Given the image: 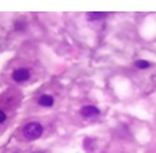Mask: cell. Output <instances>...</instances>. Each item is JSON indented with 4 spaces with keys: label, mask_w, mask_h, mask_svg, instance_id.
<instances>
[{
    "label": "cell",
    "mask_w": 156,
    "mask_h": 153,
    "mask_svg": "<svg viewBox=\"0 0 156 153\" xmlns=\"http://www.w3.org/2000/svg\"><path fill=\"white\" fill-rule=\"evenodd\" d=\"M42 134H43V126L40 123H27L26 126L23 127V135H24L27 140H35Z\"/></svg>",
    "instance_id": "cell-1"
},
{
    "label": "cell",
    "mask_w": 156,
    "mask_h": 153,
    "mask_svg": "<svg viewBox=\"0 0 156 153\" xmlns=\"http://www.w3.org/2000/svg\"><path fill=\"white\" fill-rule=\"evenodd\" d=\"M11 77L16 82H24L31 77V73H29V69H26V68H19V69H15Z\"/></svg>",
    "instance_id": "cell-2"
},
{
    "label": "cell",
    "mask_w": 156,
    "mask_h": 153,
    "mask_svg": "<svg viewBox=\"0 0 156 153\" xmlns=\"http://www.w3.org/2000/svg\"><path fill=\"white\" fill-rule=\"evenodd\" d=\"M81 115L84 118H95V116L100 115V111H98V108H95V107H84L81 110Z\"/></svg>",
    "instance_id": "cell-3"
},
{
    "label": "cell",
    "mask_w": 156,
    "mask_h": 153,
    "mask_svg": "<svg viewBox=\"0 0 156 153\" xmlns=\"http://www.w3.org/2000/svg\"><path fill=\"white\" fill-rule=\"evenodd\" d=\"M39 103H40L42 107H53L55 100H53V97H50V95H42L40 99H39Z\"/></svg>",
    "instance_id": "cell-4"
},
{
    "label": "cell",
    "mask_w": 156,
    "mask_h": 153,
    "mask_svg": "<svg viewBox=\"0 0 156 153\" xmlns=\"http://www.w3.org/2000/svg\"><path fill=\"white\" fill-rule=\"evenodd\" d=\"M106 13H89L87 15V18L89 19H100V18H105Z\"/></svg>",
    "instance_id": "cell-5"
},
{
    "label": "cell",
    "mask_w": 156,
    "mask_h": 153,
    "mask_svg": "<svg viewBox=\"0 0 156 153\" xmlns=\"http://www.w3.org/2000/svg\"><path fill=\"white\" fill-rule=\"evenodd\" d=\"M135 66H137V68H150V63L143 61V60H138V61H135Z\"/></svg>",
    "instance_id": "cell-6"
},
{
    "label": "cell",
    "mask_w": 156,
    "mask_h": 153,
    "mask_svg": "<svg viewBox=\"0 0 156 153\" xmlns=\"http://www.w3.org/2000/svg\"><path fill=\"white\" fill-rule=\"evenodd\" d=\"M5 119H7L5 111H3V110H0V124H2V123H5Z\"/></svg>",
    "instance_id": "cell-7"
}]
</instances>
